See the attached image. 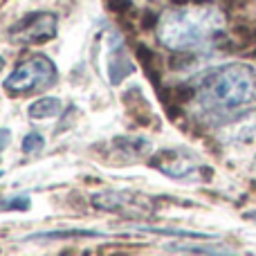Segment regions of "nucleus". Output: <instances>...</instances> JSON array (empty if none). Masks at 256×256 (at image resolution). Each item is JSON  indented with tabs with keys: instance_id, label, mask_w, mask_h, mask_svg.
Wrapping results in <instances>:
<instances>
[{
	"instance_id": "nucleus-1",
	"label": "nucleus",
	"mask_w": 256,
	"mask_h": 256,
	"mask_svg": "<svg viewBox=\"0 0 256 256\" xmlns=\"http://www.w3.org/2000/svg\"><path fill=\"white\" fill-rule=\"evenodd\" d=\"M225 18L209 4L178 7L166 12L158 22V38L164 48L180 54H189L222 36Z\"/></svg>"
},
{
	"instance_id": "nucleus-2",
	"label": "nucleus",
	"mask_w": 256,
	"mask_h": 256,
	"mask_svg": "<svg viewBox=\"0 0 256 256\" xmlns=\"http://www.w3.org/2000/svg\"><path fill=\"white\" fill-rule=\"evenodd\" d=\"M196 94L209 112L234 110L256 99V74L245 66L216 68L202 76Z\"/></svg>"
},
{
	"instance_id": "nucleus-3",
	"label": "nucleus",
	"mask_w": 256,
	"mask_h": 256,
	"mask_svg": "<svg viewBox=\"0 0 256 256\" xmlns=\"http://www.w3.org/2000/svg\"><path fill=\"white\" fill-rule=\"evenodd\" d=\"M56 66L52 58L43 56V54H34L27 61H22L12 74L4 79L2 88L9 94H27V92H38L45 90L56 81Z\"/></svg>"
},
{
	"instance_id": "nucleus-4",
	"label": "nucleus",
	"mask_w": 256,
	"mask_h": 256,
	"mask_svg": "<svg viewBox=\"0 0 256 256\" xmlns=\"http://www.w3.org/2000/svg\"><path fill=\"white\" fill-rule=\"evenodd\" d=\"M150 166L158 168L162 176L171 178V180L180 182H191L198 180L202 176H212V168H207L194 153H189L186 148H164L158 150L150 160ZM204 180V178H202Z\"/></svg>"
},
{
	"instance_id": "nucleus-5",
	"label": "nucleus",
	"mask_w": 256,
	"mask_h": 256,
	"mask_svg": "<svg viewBox=\"0 0 256 256\" xmlns=\"http://www.w3.org/2000/svg\"><path fill=\"white\" fill-rule=\"evenodd\" d=\"M54 36H56V16L50 12L27 14L9 30V38L20 45H38Z\"/></svg>"
},
{
	"instance_id": "nucleus-6",
	"label": "nucleus",
	"mask_w": 256,
	"mask_h": 256,
	"mask_svg": "<svg viewBox=\"0 0 256 256\" xmlns=\"http://www.w3.org/2000/svg\"><path fill=\"white\" fill-rule=\"evenodd\" d=\"M92 204L102 212L124 214V216H146L150 212L148 198L132 191H104L92 196Z\"/></svg>"
},
{
	"instance_id": "nucleus-7",
	"label": "nucleus",
	"mask_w": 256,
	"mask_h": 256,
	"mask_svg": "<svg viewBox=\"0 0 256 256\" xmlns=\"http://www.w3.org/2000/svg\"><path fill=\"white\" fill-rule=\"evenodd\" d=\"M135 66H132L130 56H128V50L124 45V38H122L117 32H108L106 38V72L110 84L120 86L126 76L132 74Z\"/></svg>"
},
{
	"instance_id": "nucleus-8",
	"label": "nucleus",
	"mask_w": 256,
	"mask_h": 256,
	"mask_svg": "<svg viewBox=\"0 0 256 256\" xmlns=\"http://www.w3.org/2000/svg\"><path fill=\"white\" fill-rule=\"evenodd\" d=\"M222 140L227 144H252L256 142V112L227 126L222 132Z\"/></svg>"
},
{
	"instance_id": "nucleus-9",
	"label": "nucleus",
	"mask_w": 256,
	"mask_h": 256,
	"mask_svg": "<svg viewBox=\"0 0 256 256\" xmlns=\"http://www.w3.org/2000/svg\"><path fill=\"white\" fill-rule=\"evenodd\" d=\"M112 150L117 153V158H122V162H132L148 150V140H144V137H122V140L112 142Z\"/></svg>"
},
{
	"instance_id": "nucleus-10",
	"label": "nucleus",
	"mask_w": 256,
	"mask_h": 256,
	"mask_svg": "<svg viewBox=\"0 0 256 256\" xmlns=\"http://www.w3.org/2000/svg\"><path fill=\"white\" fill-rule=\"evenodd\" d=\"M102 232H90V230H56V232H38V234H30L25 240H66V238H102Z\"/></svg>"
},
{
	"instance_id": "nucleus-11",
	"label": "nucleus",
	"mask_w": 256,
	"mask_h": 256,
	"mask_svg": "<svg viewBox=\"0 0 256 256\" xmlns=\"http://www.w3.org/2000/svg\"><path fill=\"white\" fill-rule=\"evenodd\" d=\"M63 110L61 99L56 97H40L27 108V115L32 120H50V117H56Z\"/></svg>"
},
{
	"instance_id": "nucleus-12",
	"label": "nucleus",
	"mask_w": 256,
	"mask_h": 256,
	"mask_svg": "<svg viewBox=\"0 0 256 256\" xmlns=\"http://www.w3.org/2000/svg\"><path fill=\"white\" fill-rule=\"evenodd\" d=\"M43 148H45V140L40 132H30V135H25V140H22V153L25 155H36Z\"/></svg>"
},
{
	"instance_id": "nucleus-13",
	"label": "nucleus",
	"mask_w": 256,
	"mask_h": 256,
	"mask_svg": "<svg viewBox=\"0 0 256 256\" xmlns=\"http://www.w3.org/2000/svg\"><path fill=\"white\" fill-rule=\"evenodd\" d=\"M32 204V200L27 196H14L0 202V212H27Z\"/></svg>"
},
{
	"instance_id": "nucleus-14",
	"label": "nucleus",
	"mask_w": 256,
	"mask_h": 256,
	"mask_svg": "<svg viewBox=\"0 0 256 256\" xmlns=\"http://www.w3.org/2000/svg\"><path fill=\"white\" fill-rule=\"evenodd\" d=\"M9 140H12V132H9L7 128H0V153H2V150L7 148Z\"/></svg>"
},
{
	"instance_id": "nucleus-15",
	"label": "nucleus",
	"mask_w": 256,
	"mask_h": 256,
	"mask_svg": "<svg viewBox=\"0 0 256 256\" xmlns=\"http://www.w3.org/2000/svg\"><path fill=\"white\" fill-rule=\"evenodd\" d=\"M245 218H252V220H256V212H250V214H245Z\"/></svg>"
},
{
	"instance_id": "nucleus-16",
	"label": "nucleus",
	"mask_w": 256,
	"mask_h": 256,
	"mask_svg": "<svg viewBox=\"0 0 256 256\" xmlns=\"http://www.w3.org/2000/svg\"><path fill=\"white\" fill-rule=\"evenodd\" d=\"M0 70H4V56H0Z\"/></svg>"
},
{
	"instance_id": "nucleus-17",
	"label": "nucleus",
	"mask_w": 256,
	"mask_h": 256,
	"mask_svg": "<svg viewBox=\"0 0 256 256\" xmlns=\"http://www.w3.org/2000/svg\"><path fill=\"white\" fill-rule=\"evenodd\" d=\"M0 178H2V171H0Z\"/></svg>"
}]
</instances>
